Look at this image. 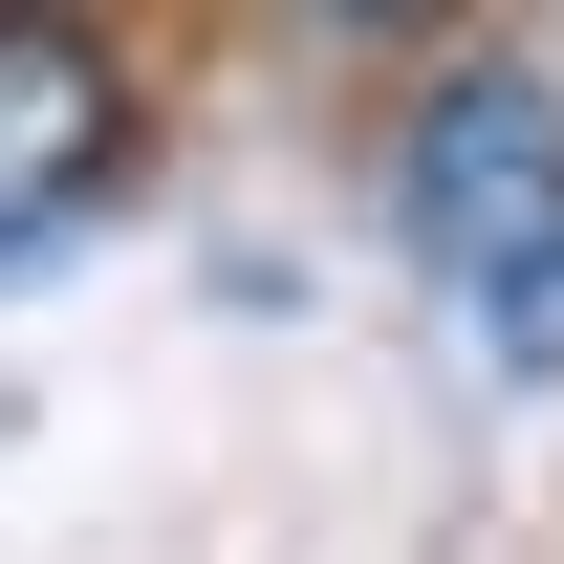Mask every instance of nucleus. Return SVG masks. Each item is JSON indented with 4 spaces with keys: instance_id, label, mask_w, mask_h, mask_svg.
Masks as SVG:
<instances>
[{
    "instance_id": "f03ea898",
    "label": "nucleus",
    "mask_w": 564,
    "mask_h": 564,
    "mask_svg": "<svg viewBox=\"0 0 564 564\" xmlns=\"http://www.w3.org/2000/svg\"><path fill=\"white\" fill-rule=\"evenodd\" d=\"M109 131H131L109 44H87V22H0V239H44V217L109 174Z\"/></svg>"
},
{
    "instance_id": "f257e3e1",
    "label": "nucleus",
    "mask_w": 564,
    "mask_h": 564,
    "mask_svg": "<svg viewBox=\"0 0 564 564\" xmlns=\"http://www.w3.org/2000/svg\"><path fill=\"white\" fill-rule=\"evenodd\" d=\"M413 261L478 304L499 369H564V87L543 66H456L413 131Z\"/></svg>"
}]
</instances>
